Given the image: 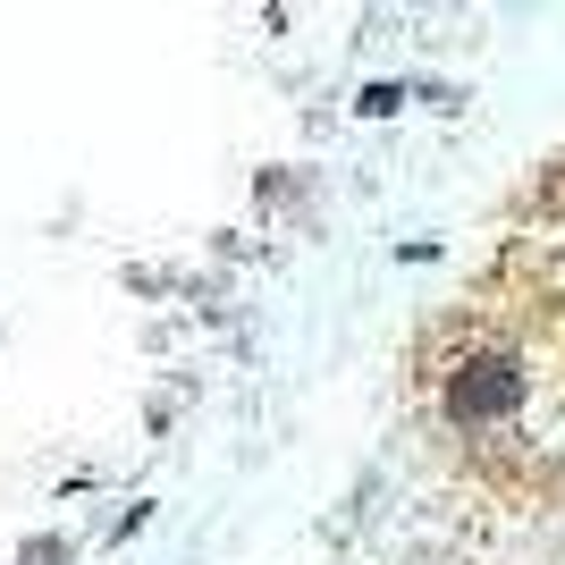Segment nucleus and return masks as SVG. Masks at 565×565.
Listing matches in <instances>:
<instances>
[{
    "label": "nucleus",
    "mask_w": 565,
    "mask_h": 565,
    "mask_svg": "<svg viewBox=\"0 0 565 565\" xmlns=\"http://www.w3.org/2000/svg\"><path fill=\"white\" fill-rule=\"evenodd\" d=\"M515 405H523L515 354H465V363L448 372V414H456V423L481 430V423H507Z\"/></svg>",
    "instance_id": "obj_1"
}]
</instances>
